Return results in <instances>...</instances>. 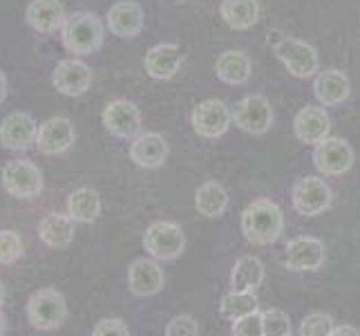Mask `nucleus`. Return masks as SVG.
<instances>
[{
	"instance_id": "nucleus-13",
	"label": "nucleus",
	"mask_w": 360,
	"mask_h": 336,
	"mask_svg": "<svg viewBox=\"0 0 360 336\" xmlns=\"http://www.w3.org/2000/svg\"><path fill=\"white\" fill-rule=\"evenodd\" d=\"M103 128L119 139H134L141 132V110L128 99H115L101 112Z\"/></svg>"
},
{
	"instance_id": "nucleus-34",
	"label": "nucleus",
	"mask_w": 360,
	"mask_h": 336,
	"mask_svg": "<svg viewBox=\"0 0 360 336\" xmlns=\"http://www.w3.org/2000/svg\"><path fill=\"white\" fill-rule=\"evenodd\" d=\"M166 336H200V325L193 316H175L168 321L166 325Z\"/></svg>"
},
{
	"instance_id": "nucleus-28",
	"label": "nucleus",
	"mask_w": 360,
	"mask_h": 336,
	"mask_svg": "<svg viewBox=\"0 0 360 336\" xmlns=\"http://www.w3.org/2000/svg\"><path fill=\"white\" fill-rule=\"evenodd\" d=\"M195 209L204 218H219L229 209V193L219 182H204L195 191Z\"/></svg>"
},
{
	"instance_id": "nucleus-32",
	"label": "nucleus",
	"mask_w": 360,
	"mask_h": 336,
	"mask_svg": "<svg viewBox=\"0 0 360 336\" xmlns=\"http://www.w3.org/2000/svg\"><path fill=\"white\" fill-rule=\"evenodd\" d=\"M262 330L264 336H291V318L282 309H264Z\"/></svg>"
},
{
	"instance_id": "nucleus-23",
	"label": "nucleus",
	"mask_w": 360,
	"mask_h": 336,
	"mask_svg": "<svg viewBox=\"0 0 360 336\" xmlns=\"http://www.w3.org/2000/svg\"><path fill=\"white\" fill-rule=\"evenodd\" d=\"M74 233H77V222L68 213H47L39 222V238L49 249H65L72 244Z\"/></svg>"
},
{
	"instance_id": "nucleus-24",
	"label": "nucleus",
	"mask_w": 360,
	"mask_h": 336,
	"mask_svg": "<svg viewBox=\"0 0 360 336\" xmlns=\"http://www.w3.org/2000/svg\"><path fill=\"white\" fill-rule=\"evenodd\" d=\"M215 74L221 83L226 85H244L253 74L251 58L242 49H226L215 61Z\"/></svg>"
},
{
	"instance_id": "nucleus-25",
	"label": "nucleus",
	"mask_w": 360,
	"mask_h": 336,
	"mask_svg": "<svg viewBox=\"0 0 360 336\" xmlns=\"http://www.w3.org/2000/svg\"><path fill=\"white\" fill-rule=\"evenodd\" d=\"M65 213L77 224H90L101 216V195L90 186L72 191L65 202Z\"/></svg>"
},
{
	"instance_id": "nucleus-12",
	"label": "nucleus",
	"mask_w": 360,
	"mask_h": 336,
	"mask_svg": "<svg viewBox=\"0 0 360 336\" xmlns=\"http://www.w3.org/2000/svg\"><path fill=\"white\" fill-rule=\"evenodd\" d=\"M291 202L300 216L316 218L331 206V189L320 178H302L293 184Z\"/></svg>"
},
{
	"instance_id": "nucleus-10",
	"label": "nucleus",
	"mask_w": 360,
	"mask_h": 336,
	"mask_svg": "<svg viewBox=\"0 0 360 336\" xmlns=\"http://www.w3.org/2000/svg\"><path fill=\"white\" fill-rule=\"evenodd\" d=\"M231 112L235 126L248 135H264L273 123V108L262 94H248L240 99Z\"/></svg>"
},
{
	"instance_id": "nucleus-36",
	"label": "nucleus",
	"mask_w": 360,
	"mask_h": 336,
	"mask_svg": "<svg viewBox=\"0 0 360 336\" xmlns=\"http://www.w3.org/2000/svg\"><path fill=\"white\" fill-rule=\"evenodd\" d=\"M331 336H360V332L354 325H338V328H333Z\"/></svg>"
},
{
	"instance_id": "nucleus-16",
	"label": "nucleus",
	"mask_w": 360,
	"mask_h": 336,
	"mask_svg": "<svg viewBox=\"0 0 360 336\" xmlns=\"http://www.w3.org/2000/svg\"><path fill=\"white\" fill-rule=\"evenodd\" d=\"M130 161L134 166L146 168V170H155L161 168L168 159V142L164 135L159 132H139L130 139Z\"/></svg>"
},
{
	"instance_id": "nucleus-18",
	"label": "nucleus",
	"mask_w": 360,
	"mask_h": 336,
	"mask_svg": "<svg viewBox=\"0 0 360 336\" xmlns=\"http://www.w3.org/2000/svg\"><path fill=\"white\" fill-rule=\"evenodd\" d=\"M164 269L159 267L155 258H136L128 267V290L139 296L148 298L164 290Z\"/></svg>"
},
{
	"instance_id": "nucleus-31",
	"label": "nucleus",
	"mask_w": 360,
	"mask_h": 336,
	"mask_svg": "<svg viewBox=\"0 0 360 336\" xmlns=\"http://www.w3.org/2000/svg\"><path fill=\"white\" fill-rule=\"evenodd\" d=\"M333 318L325 312H314L302 318L297 336H331L333 332Z\"/></svg>"
},
{
	"instance_id": "nucleus-21",
	"label": "nucleus",
	"mask_w": 360,
	"mask_h": 336,
	"mask_svg": "<svg viewBox=\"0 0 360 336\" xmlns=\"http://www.w3.org/2000/svg\"><path fill=\"white\" fill-rule=\"evenodd\" d=\"M331 130V119L325 112V108L318 106H307L295 115L293 119V132L302 144L318 146L325 142Z\"/></svg>"
},
{
	"instance_id": "nucleus-14",
	"label": "nucleus",
	"mask_w": 360,
	"mask_h": 336,
	"mask_svg": "<svg viewBox=\"0 0 360 336\" xmlns=\"http://www.w3.org/2000/svg\"><path fill=\"white\" fill-rule=\"evenodd\" d=\"M77 142V130L68 117H49L39 126V137H36V148L39 153L47 157H56L68 153Z\"/></svg>"
},
{
	"instance_id": "nucleus-17",
	"label": "nucleus",
	"mask_w": 360,
	"mask_h": 336,
	"mask_svg": "<svg viewBox=\"0 0 360 336\" xmlns=\"http://www.w3.org/2000/svg\"><path fill=\"white\" fill-rule=\"evenodd\" d=\"M327 260L325 242L311 238V235H300L287 244V256L284 263L291 271H318Z\"/></svg>"
},
{
	"instance_id": "nucleus-4",
	"label": "nucleus",
	"mask_w": 360,
	"mask_h": 336,
	"mask_svg": "<svg viewBox=\"0 0 360 336\" xmlns=\"http://www.w3.org/2000/svg\"><path fill=\"white\" fill-rule=\"evenodd\" d=\"M25 314H27V323L34 330H39V332L58 330L68 318L65 296L56 287H43L27 298Z\"/></svg>"
},
{
	"instance_id": "nucleus-8",
	"label": "nucleus",
	"mask_w": 360,
	"mask_h": 336,
	"mask_svg": "<svg viewBox=\"0 0 360 336\" xmlns=\"http://www.w3.org/2000/svg\"><path fill=\"white\" fill-rule=\"evenodd\" d=\"M39 123L30 112H11L0 123V146L11 153H27L36 148Z\"/></svg>"
},
{
	"instance_id": "nucleus-6",
	"label": "nucleus",
	"mask_w": 360,
	"mask_h": 336,
	"mask_svg": "<svg viewBox=\"0 0 360 336\" xmlns=\"http://www.w3.org/2000/svg\"><path fill=\"white\" fill-rule=\"evenodd\" d=\"M186 247V235L184 229L175 222L168 220H157L143 233V249L146 254L155 260H175L181 256Z\"/></svg>"
},
{
	"instance_id": "nucleus-9",
	"label": "nucleus",
	"mask_w": 360,
	"mask_h": 336,
	"mask_svg": "<svg viewBox=\"0 0 360 336\" xmlns=\"http://www.w3.org/2000/svg\"><path fill=\"white\" fill-rule=\"evenodd\" d=\"M92 81H94L92 68L79 56L58 61L52 72V85L56 88V92H60L63 97H72V99L83 97L92 88Z\"/></svg>"
},
{
	"instance_id": "nucleus-27",
	"label": "nucleus",
	"mask_w": 360,
	"mask_h": 336,
	"mask_svg": "<svg viewBox=\"0 0 360 336\" xmlns=\"http://www.w3.org/2000/svg\"><path fill=\"white\" fill-rule=\"evenodd\" d=\"M264 282V265L255 256H242L233 265L231 271V290L233 292H255Z\"/></svg>"
},
{
	"instance_id": "nucleus-38",
	"label": "nucleus",
	"mask_w": 360,
	"mask_h": 336,
	"mask_svg": "<svg viewBox=\"0 0 360 336\" xmlns=\"http://www.w3.org/2000/svg\"><path fill=\"white\" fill-rule=\"evenodd\" d=\"M5 334H7V318L3 312H0V336H5Z\"/></svg>"
},
{
	"instance_id": "nucleus-19",
	"label": "nucleus",
	"mask_w": 360,
	"mask_h": 336,
	"mask_svg": "<svg viewBox=\"0 0 360 336\" xmlns=\"http://www.w3.org/2000/svg\"><path fill=\"white\" fill-rule=\"evenodd\" d=\"M184 63V52L175 43H159L148 49L143 58L146 74L155 81H168L181 70Z\"/></svg>"
},
{
	"instance_id": "nucleus-26",
	"label": "nucleus",
	"mask_w": 360,
	"mask_h": 336,
	"mask_svg": "<svg viewBox=\"0 0 360 336\" xmlns=\"http://www.w3.org/2000/svg\"><path fill=\"white\" fill-rule=\"evenodd\" d=\"M219 16L231 30L246 32L259 20V3L257 0H221Z\"/></svg>"
},
{
	"instance_id": "nucleus-37",
	"label": "nucleus",
	"mask_w": 360,
	"mask_h": 336,
	"mask_svg": "<svg viewBox=\"0 0 360 336\" xmlns=\"http://www.w3.org/2000/svg\"><path fill=\"white\" fill-rule=\"evenodd\" d=\"M5 99H7V77L0 72V104H3Z\"/></svg>"
},
{
	"instance_id": "nucleus-33",
	"label": "nucleus",
	"mask_w": 360,
	"mask_h": 336,
	"mask_svg": "<svg viewBox=\"0 0 360 336\" xmlns=\"http://www.w3.org/2000/svg\"><path fill=\"white\" fill-rule=\"evenodd\" d=\"M231 336H264L262 330V312H253L233 323Z\"/></svg>"
},
{
	"instance_id": "nucleus-39",
	"label": "nucleus",
	"mask_w": 360,
	"mask_h": 336,
	"mask_svg": "<svg viewBox=\"0 0 360 336\" xmlns=\"http://www.w3.org/2000/svg\"><path fill=\"white\" fill-rule=\"evenodd\" d=\"M5 298H7V290H5V285H3V280H0V307L5 305Z\"/></svg>"
},
{
	"instance_id": "nucleus-2",
	"label": "nucleus",
	"mask_w": 360,
	"mask_h": 336,
	"mask_svg": "<svg viewBox=\"0 0 360 336\" xmlns=\"http://www.w3.org/2000/svg\"><path fill=\"white\" fill-rule=\"evenodd\" d=\"M105 25L94 11H74L60 30V43L74 56H92L103 47Z\"/></svg>"
},
{
	"instance_id": "nucleus-3",
	"label": "nucleus",
	"mask_w": 360,
	"mask_h": 336,
	"mask_svg": "<svg viewBox=\"0 0 360 336\" xmlns=\"http://www.w3.org/2000/svg\"><path fill=\"white\" fill-rule=\"evenodd\" d=\"M269 43L276 52L278 61L287 68V72L295 79H309L320 72V56L316 47L304 41H297L293 36H284L282 32H269Z\"/></svg>"
},
{
	"instance_id": "nucleus-30",
	"label": "nucleus",
	"mask_w": 360,
	"mask_h": 336,
	"mask_svg": "<svg viewBox=\"0 0 360 336\" xmlns=\"http://www.w3.org/2000/svg\"><path fill=\"white\" fill-rule=\"evenodd\" d=\"M25 256L22 238L14 229H0V265H16Z\"/></svg>"
},
{
	"instance_id": "nucleus-15",
	"label": "nucleus",
	"mask_w": 360,
	"mask_h": 336,
	"mask_svg": "<svg viewBox=\"0 0 360 336\" xmlns=\"http://www.w3.org/2000/svg\"><path fill=\"white\" fill-rule=\"evenodd\" d=\"M146 11L136 0H121L108 9L105 27L119 39H136L143 32Z\"/></svg>"
},
{
	"instance_id": "nucleus-5",
	"label": "nucleus",
	"mask_w": 360,
	"mask_h": 336,
	"mask_svg": "<svg viewBox=\"0 0 360 336\" xmlns=\"http://www.w3.org/2000/svg\"><path fill=\"white\" fill-rule=\"evenodd\" d=\"M3 189L16 200H34L43 193V170L30 159H9L0 170Z\"/></svg>"
},
{
	"instance_id": "nucleus-11",
	"label": "nucleus",
	"mask_w": 360,
	"mask_h": 336,
	"mask_svg": "<svg viewBox=\"0 0 360 336\" xmlns=\"http://www.w3.org/2000/svg\"><path fill=\"white\" fill-rule=\"evenodd\" d=\"M193 130L204 137V139H217V137L226 135V130L233 123L231 108L219 101V99H204L202 104H197L193 110Z\"/></svg>"
},
{
	"instance_id": "nucleus-7",
	"label": "nucleus",
	"mask_w": 360,
	"mask_h": 336,
	"mask_svg": "<svg viewBox=\"0 0 360 336\" xmlns=\"http://www.w3.org/2000/svg\"><path fill=\"white\" fill-rule=\"evenodd\" d=\"M314 166L320 175L338 178L354 166V148L342 137H327L314 151Z\"/></svg>"
},
{
	"instance_id": "nucleus-20",
	"label": "nucleus",
	"mask_w": 360,
	"mask_h": 336,
	"mask_svg": "<svg viewBox=\"0 0 360 336\" xmlns=\"http://www.w3.org/2000/svg\"><path fill=\"white\" fill-rule=\"evenodd\" d=\"M25 20L39 34H56L68 20L65 7L60 0H32L25 9Z\"/></svg>"
},
{
	"instance_id": "nucleus-35",
	"label": "nucleus",
	"mask_w": 360,
	"mask_h": 336,
	"mask_svg": "<svg viewBox=\"0 0 360 336\" xmlns=\"http://www.w3.org/2000/svg\"><path fill=\"white\" fill-rule=\"evenodd\" d=\"M92 336H130V330L123 318H101L92 328Z\"/></svg>"
},
{
	"instance_id": "nucleus-22",
	"label": "nucleus",
	"mask_w": 360,
	"mask_h": 336,
	"mask_svg": "<svg viewBox=\"0 0 360 336\" xmlns=\"http://www.w3.org/2000/svg\"><path fill=\"white\" fill-rule=\"evenodd\" d=\"M352 83L347 79V74L340 70H320L314 79V94L322 106H340L349 99Z\"/></svg>"
},
{
	"instance_id": "nucleus-1",
	"label": "nucleus",
	"mask_w": 360,
	"mask_h": 336,
	"mask_svg": "<svg viewBox=\"0 0 360 336\" xmlns=\"http://www.w3.org/2000/svg\"><path fill=\"white\" fill-rule=\"evenodd\" d=\"M240 227L248 244L266 247L278 242V238L284 233V213L276 202L262 197L242 211Z\"/></svg>"
},
{
	"instance_id": "nucleus-29",
	"label": "nucleus",
	"mask_w": 360,
	"mask_h": 336,
	"mask_svg": "<svg viewBox=\"0 0 360 336\" xmlns=\"http://www.w3.org/2000/svg\"><path fill=\"white\" fill-rule=\"evenodd\" d=\"M257 312V296L255 292H229L219 303V316L224 321H240L248 314Z\"/></svg>"
}]
</instances>
